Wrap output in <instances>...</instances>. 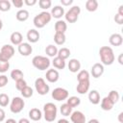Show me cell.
I'll list each match as a JSON object with an SVG mask.
<instances>
[{"instance_id": "277c9868", "label": "cell", "mask_w": 123, "mask_h": 123, "mask_svg": "<svg viewBox=\"0 0 123 123\" xmlns=\"http://www.w3.org/2000/svg\"><path fill=\"white\" fill-rule=\"evenodd\" d=\"M32 63L33 65L38 69V70H46L49 68L50 64H51V62L50 60L47 58V57H44V56H35L32 60Z\"/></svg>"}, {"instance_id": "7402d4cb", "label": "cell", "mask_w": 123, "mask_h": 123, "mask_svg": "<svg viewBox=\"0 0 123 123\" xmlns=\"http://www.w3.org/2000/svg\"><path fill=\"white\" fill-rule=\"evenodd\" d=\"M113 106H114V104L110 100V98L108 96L104 97L101 100V109L104 111H111L113 108Z\"/></svg>"}, {"instance_id": "ffe728a7", "label": "cell", "mask_w": 123, "mask_h": 123, "mask_svg": "<svg viewBox=\"0 0 123 123\" xmlns=\"http://www.w3.org/2000/svg\"><path fill=\"white\" fill-rule=\"evenodd\" d=\"M10 39H11V42H12L13 45H17V46H18L20 43H22L23 37H22L21 33H19V32H13V33L11 35Z\"/></svg>"}, {"instance_id": "74e56055", "label": "cell", "mask_w": 123, "mask_h": 123, "mask_svg": "<svg viewBox=\"0 0 123 123\" xmlns=\"http://www.w3.org/2000/svg\"><path fill=\"white\" fill-rule=\"evenodd\" d=\"M51 5H52L51 0H39V1H38V6H39V8L42 9V10H47V9H49V8L51 7Z\"/></svg>"}, {"instance_id": "f546056e", "label": "cell", "mask_w": 123, "mask_h": 123, "mask_svg": "<svg viewBox=\"0 0 123 123\" xmlns=\"http://www.w3.org/2000/svg\"><path fill=\"white\" fill-rule=\"evenodd\" d=\"M66 104L68 106H70L72 109L75 108V107H78L80 104H81V99L77 96H71L69 98H67V102Z\"/></svg>"}, {"instance_id": "cb8c5ba5", "label": "cell", "mask_w": 123, "mask_h": 123, "mask_svg": "<svg viewBox=\"0 0 123 123\" xmlns=\"http://www.w3.org/2000/svg\"><path fill=\"white\" fill-rule=\"evenodd\" d=\"M15 17H16V19H17L18 21L24 22V21H26V20L29 18V12H28L27 10H24V9L19 10V11L16 12Z\"/></svg>"}, {"instance_id": "ab89813d", "label": "cell", "mask_w": 123, "mask_h": 123, "mask_svg": "<svg viewBox=\"0 0 123 123\" xmlns=\"http://www.w3.org/2000/svg\"><path fill=\"white\" fill-rule=\"evenodd\" d=\"M10 68V62H2L0 61V73H5Z\"/></svg>"}, {"instance_id": "8fae6325", "label": "cell", "mask_w": 123, "mask_h": 123, "mask_svg": "<svg viewBox=\"0 0 123 123\" xmlns=\"http://www.w3.org/2000/svg\"><path fill=\"white\" fill-rule=\"evenodd\" d=\"M70 119L72 123H86V116L80 111H75L70 114Z\"/></svg>"}, {"instance_id": "ee69618b", "label": "cell", "mask_w": 123, "mask_h": 123, "mask_svg": "<svg viewBox=\"0 0 123 123\" xmlns=\"http://www.w3.org/2000/svg\"><path fill=\"white\" fill-rule=\"evenodd\" d=\"M24 4L27 6H34L37 4V0H24Z\"/></svg>"}, {"instance_id": "db71d44e", "label": "cell", "mask_w": 123, "mask_h": 123, "mask_svg": "<svg viewBox=\"0 0 123 123\" xmlns=\"http://www.w3.org/2000/svg\"><path fill=\"white\" fill-rule=\"evenodd\" d=\"M2 28H3V22H2V20L0 19V31L2 30Z\"/></svg>"}, {"instance_id": "7a4b0ae2", "label": "cell", "mask_w": 123, "mask_h": 123, "mask_svg": "<svg viewBox=\"0 0 123 123\" xmlns=\"http://www.w3.org/2000/svg\"><path fill=\"white\" fill-rule=\"evenodd\" d=\"M51 18H52V16L50 14V12H39L38 14H37L34 17L33 22H34V25L37 28L40 29V28H43L45 25H47L51 21Z\"/></svg>"}, {"instance_id": "ba28073f", "label": "cell", "mask_w": 123, "mask_h": 123, "mask_svg": "<svg viewBox=\"0 0 123 123\" xmlns=\"http://www.w3.org/2000/svg\"><path fill=\"white\" fill-rule=\"evenodd\" d=\"M25 106V102L21 97H13L11 105H10V110L13 113H19Z\"/></svg>"}, {"instance_id": "52a82bcc", "label": "cell", "mask_w": 123, "mask_h": 123, "mask_svg": "<svg viewBox=\"0 0 123 123\" xmlns=\"http://www.w3.org/2000/svg\"><path fill=\"white\" fill-rule=\"evenodd\" d=\"M35 87L39 95H46L50 90L49 86L46 84L43 78H37L35 81Z\"/></svg>"}, {"instance_id": "1f68e13d", "label": "cell", "mask_w": 123, "mask_h": 123, "mask_svg": "<svg viewBox=\"0 0 123 123\" xmlns=\"http://www.w3.org/2000/svg\"><path fill=\"white\" fill-rule=\"evenodd\" d=\"M11 77H12V79L13 80V81H18V80H20V79H23V77H24V74H23V72L21 71V70H19V69H13L12 72H11Z\"/></svg>"}, {"instance_id": "f907efd6", "label": "cell", "mask_w": 123, "mask_h": 123, "mask_svg": "<svg viewBox=\"0 0 123 123\" xmlns=\"http://www.w3.org/2000/svg\"><path fill=\"white\" fill-rule=\"evenodd\" d=\"M5 123H17L14 119H12V118H9V119H7L6 120V122Z\"/></svg>"}, {"instance_id": "4fadbf2b", "label": "cell", "mask_w": 123, "mask_h": 123, "mask_svg": "<svg viewBox=\"0 0 123 123\" xmlns=\"http://www.w3.org/2000/svg\"><path fill=\"white\" fill-rule=\"evenodd\" d=\"M45 77L49 83H56L60 78V74L56 69L53 68V69H48L46 71Z\"/></svg>"}, {"instance_id": "f1b7e54d", "label": "cell", "mask_w": 123, "mask_h": 123, "mask_svg": "<svg viewBox=\"0 0 123 123\" xmlns=\"http://www.w3.org/2000/svg\"><path fill=\"white\" fill-rule=\"evenodd\" d=\"M69 56H70V50L68 48L62 47V48H61V49L58 50L57 57H59V58H61V59H62V60L65 61L67 58H69Z\"/></svg>"}, {"instance_id": "9a60e30c", "label": "cell", "mask_w": 123, "mask_h": 123, "mask_svg": "<svg viewBox=\"0 0 123 123\" xmlns=\"http://www.w3.org/2000/svg\"><path fill=\"white\" fill-rule=\"evenodd\" d=\"M50 14L52 17L60 20V18H62V16L64 15V9L62 6H55L54 8H52Z\"/></svg>"}, {"instance_id": "4dcf8cb0", "label": "cell", "mask_w": 123, "mask_h": 123, "mask_svg": "<svg viewBox=\"0 0 123 123\" xmlns=\"http://www.w3.org/2000/svg\"><path fill=\"white\" fill-rule=\"evenodd\" d=\"M60 111H61L62 115H63V116H69L72 113V108L70 106H68L66 103L65 104H62L61 106Z\"/></svg>"}, {"instance_id": "484cf974", "label": "cell", "mask_w": 123, "mask_h": 123, "mask_svg": "<svg viewBox=\"0 0 123 123\" xmlns=\"http://www.w3.org/2000/svg\"><path fill=\"white\" fill-rule=\"evenodd\" d=\"M45 53L48 57L55 58V57H57V54H58V48H57V46H55L53 44H49L45 48Z\"/></svg>"}, {"instance_id": "30bf717a", "label": "cell", "mask_w": 123, "mask_h": 123, "mask_svg": "<svg viewBox=\"0 0 123 123\" xmlns=\"http://www.w3.org/2000/svg\"><path fill=\"white\" fill-rule=\"evenodd\" d=\"M17 50H18V52H19V54H20L21 56L27 57V56H29V55L32 54V52H33V47H32L31 44L28 43V42H22V43H20V44L18 45Z\"/></svg>"}, {"instance_id": "d6986e66", "label": "cell", "mask_w": 123, "mask_h": 123, "mask_svg": "<svg viewBox=\"0 0 123 123\" xmlns=\"http://www.w3.org/2000/svg\"><path fill=\"white\" fill-rule=\"evenodd\" d=\"M29 117L30 119H32L33 121H38L41 119L42 117V113L40 111V110L37 109V108H33L30 110L29 111Z\"/></svg>"}, {"instance_id": "7dc6e473", "label": "cell", "mask_w": 123, "mask_h": 123, "mask_svg": "<svg viewBox=\"0 0 123 123\" xmlns=\"http://www.w3.org/2000/svg\"><path fill=\"white\" fill-rule=\"evenodd\" d=\"M17 123H30V120L27 118H21Z\"/></svg>"}, {"instance_id": "44dd1931", "label": "cell", "mask_w": 123, "mask_h": 123, "mask_svg": "<svg viewBox=\"0 0 123 123\" xmlns=\"http://www.w3.org/2000/svg\"><path fill=\"white\" fill-rule=\"evenodd\" d=\"M88 100L91 104L93 105H97L100 103V94L97 90L93 89L88 93Z\"/></svg>"}, {"instance_id": "816d5d0a", "label": "cell", "mask_w": 123, "mask_h": 123, "mask_svg": "<svg viewBox=\"0 0 123 123\" xmlns=\"http://www.w3.org/2000/svg\"><path fill=\"white\" fill-rule=\"evenodd\" d=\"M87 123H100V122H99L98 119H96V118H92V119H90Z\"/></svg>"}, {"instance_id": "e0dca14e", "label": "cell", "mask_w": 123, "mask_h": 123, "mask_svg": "<svg viewBox=\"0 0 123 123\" xmlns=\"http://www.w3.org/2000/svg\"><path fill=\"white\" fill-rule=\"evenodd\" d=\"M89 89V80L84 81V82H78V85L76 86V90L80 94H85Z\"/></svg>"}, {"instance_id": "60d3db41", "label": "cell", "mask_w": 123, "mask_h": 123, "mask_svg": "<svg viewBox=\"0 0 123 123\" xmlns=\"http://www.w3.org/2000/svg\"><path fill=\"white\" fill-rule=\"evenodd\" d=\"M8 84V77L6 75H0V87H4Z\"/></svg>"}, {"instance_id": "2e32d148", "label": "cell", "mask_w": 123, "mask_h": 123, "mask_svg": "<svg viewBox=\"0 0 123 123\" xmlns=\"http://www.w3.org/2000/svg\"><path fill=\"white\" fill-rule=\"evenodd\" d=\"M109 41L112 46H120L123 42V38H122V36L120 34L114 33L110 37Z\"/></svg>"}, {"instance_id": "7bdbcfd3", "label": "cell", "mask_w": 123, "mask_h": 123, "mask_svg": "<svg viewBox=\"0 0 123 123\" xmlns=\"http://www.w3.org/2000/svg\"><path fill=\"white\" fill-rule=\"evenodd\" d=\"M12 5H13L15 8H22V6H23V4H24V2H23L22 0H12Z\"/></svg>"}, {"instance_id": "b9f144b4", "label": "cell", "mask_w": 123, "mask_h": 123, "mask_svg": "<svg viewBox=\"0 0 123 123\" xmlns=\"http://www.w3.org/2000/svg\"><path fill=\"white\" fill-rule=\"evenodd\" d=\"M114 21H115L117 24L121 25V24L123 23V15H121V14H119V13H116V14L114 15Z\"/></svg>"}, {"instance_id": "c3c4849f", "label": "cell", "mask_w": 123, "mask_h": 123, "mask_svg": "<svg viewBox=\"0 0 123 123\" xmlns=\"http://www.w3.org/2000/svg\"><path fill=\"white\" fill-rule=\"evenodd\" d=\"M117 13L123 15V5H120V6H119V8H118V12H117Z\"/></svg>"}, {"instance_id": "83f0119b", "label": "cell", "mask_w": 123, "mask_h": 123, "mask_svg": "<svg viewBox=\"0 0 123 123\" xmlns=\"http://www.w3.org/2000/svg\"><path fill=\"white\" fill-rule=\"evenodd\" d=\"M86 9L88 12H95L98 9V2L96 0H87L86 2Z\"/></svg>"}, {"instance_id": "f5cc1de1", "label": "cell", "mask_w": 123, "mask_h": 123, "mask_svg": "<svg viewBox=\"0 0 123 123\" xmlns=\"http://www.w3.org/2000/svg\"><path fill=\"white\" fill-rule=\"evenodd\" d=\"M122 56H123V54H120V55H119V58H118V62H119L120 64H123V62H122Z\"/></svg>"}, {"instance_id": "8992f818", "label": "cell", "mask_w": 123, "mask_h": 123, "mask_svg": "<svg viewBox=\"0 0 123 123\" xmlns=\"http://www.w3.org/2000/svg\"><path fill=\"white\" fill-rule=\"evenodd\" d=\"M81 12V9L79 6H73L71 7L64 14V17H65V20L69 23H74L78 20V17H79V14Z\"/></svg>"}, {"instance_id": "836d02e7", "label": "cell", "mask_w": 123, "mask_h": 123, "mask_svg": "<svg viewBox=\"0 0 123 123\" xmlns=\"http://www.w3.org/2000/svg\"><path fill=\"white\" fill-rule=\"evenodd\" d=\"M11 2L9 0H0V11L8 12L11 10Z\"/></svg>"}, {"instance_id": "3957f363", "label": "cell", "mask_w": 123, "mask_h": 123, "mask_svg": "<svg viewBox=\"0 0 123 123\" xmlns=\"http://www.w3.org/2000/svg\"><path fill=\"white\" fill-rule=\"evenodd\" d=\"M44 119L47 122H53L57 117V107L55 104L49 102L43 106Z\"/></svg>"}, {"instance_id": "9c48e42d", "label": "cell", "mask_w": 123, "mask_h": 123, "mask_svg": "<svg viewBox=\"0 0 123 123\" xmlns=\"http://www.w3.org/2000/svg\"><path fill=\"white\" fill-rule=\"evenodd\" d=\"M68 91L63 87H56L52 91V98L56 101H63L68 98Z\"/></svg>"}, {"instance_id": "f6af8a7d", "label": "cell", "mask_w": 123, "mask_h": 123, "mask_svg": "<svg viewBox=\"0 0 123 123\" xmlns=\"http://www.w3.org/2000/svg\"><path fill=\"white\" fill-rule=\"evenodd\" d=\"M73 3V0H61V4L62 6H69Z\"/></svg>"}, {"instance_id": "4316f807", "label": "cell", "mask_w": 123, "mask_h": 123, "mask_svg": "<svg viewBox=\"0 0 123 123\" xmlns=\"http://www.w3.org/2000/svg\"><path fill=\"white\" fill-rule=\"evenodd\" d=\"M66 40V37H65V35L62 34V33H55L54 35V41L57 45H62L64 44Z\"/></svg>"}, {"instance_id": "e575fe53", "label": "cell", "mask_w": 123, "mask_h": 123, "mask_svg": "<svg viewBox=\"0 0 123 123\" xmlns=\"http://www.w3.org/2000/svg\"><path fill=\"white\" fill-rule=\"evenodd\" d=\"M21 95L24 97V98H30V97H32L33 96V88L32 87H30V86H25L21 91Z\"/></svg>"}, {"instance_id": "d4e9b609", "label": "cell", "mask_w": 123, "mask_h": 123, "mask_svg": "<svg viewBox=\"0 0 123 123\" xmlns=\"http://www.w3.org/2000/svg\"><path fill=\"white\" fill-rule=\"evenodd\" d=\"M52 64L57 69H63L65 67V61L59 57H55L52 61Z\"/></svg>"}, {"instance_id": "5b68a950", "label": "cell", "mask_w": 123, "mask_h": 123, "mask_svg": "<svg viewBox=\"0 0 123 123\" xmlns=\"http://www.w3.org/2000/svg\"><path fill=\"white\" fill-rule=\"evenodd\" d=\"M14 55V48L10 44H5L1 47L0 50V61L2 62H9L12 56Z\"/></svg>"}, {"instance_id": "bcb514c9", "label": "cell", "mask_w": 123, "mask_h": 123, "mask_svg": "<svg viewBox=\"0 0 123 123\" xmlns=\"http://www.w3.org/2000/svg\"><path fill=\"white\" fill-rule=\"evenodd\" d=\"M5 116H6V114H5V111H4V110L0 108V122L4 121V119H5Z\"/></svg>"}, {"instance_id": "603a6c76", "label": "cell", "mask_w": 123, "mask_h": 123, "mask_svg": "<svg viewBox=\"0 0 123 123\" xmlns=\"http://www.w3.org/2000/svg\"><path fill=\"white\" fill-rule=\"evenodd\" d=\"M67 29V25H66V22L63 21V20H58L56 23H55V32L56 33H62L64 34L65 31Z\"/></svg>"}, {"instance_id": "681fc988", "label": "cell", "mask_w": 123, "mask_h": 123, "mask_svg": "<svg viewBox=\"0 0 123 123\" xmlns=\"http://www.w3.org/2000/svg\"><path fill=\"white\" fill-rule=\"evenodd\" d=\"M57 123H69V121H68L67 119H65V118H62V119L58 120Z\"/></svg>"}, {"instance_id": "7c38bea8", "label": "cell", "mask_w": 123, "mask_h": 123, "mask_svg": "<svg viewBox=\"0 0 123 123\" xmlns=\"http://www.w3.org/2000/svg\"><path fill=\"white\" fill-rule=\"evenodd\" d=\"M90 73L92 75L93 78H99L103 75L104 73V65L102 63H94L91 67V70H90Z\"/></svg>"}, {"instance_id": "d590c367", "label": "cell", "mask_w": 123, "mask_h": 123, "mask_svg": "<svg viewBox=\"0 0 123 123\" xmlns=\"http://www.w3.org/2000/svg\"><path fill=\"white\" fill-rule=\"evenodd\" d=\"M108 97L110 98V100L113 104H115L119 100V93H118L117 90H111L110 93H109V95H108Z\"/></svg>"}, {"instance_id": "ac0fdd59", "label": "cell", "mask_w": 123, "mask_h": 123, "mask_svg": "<svg viewBox=\"0 0 123 123\" xmlns=\"http://www.w3.org/2000/svg\"><path fill=\"white\" fill-rule=\"evenodd\" d=\"M67 66H68L69 71H71L72 73H76V72H78L80 70L81 63L77 59H71V60H69Z\"/></svg>"}, {"instance_id": "6da1fadb", "label": "cell", "mask_w": 123, "mask_h": 123, "mask_svg": "<svg viewBox=\"0 0 123 123\" xmlns=\"http://www.w3.org/2000/svg\"><path fill=\"white\" fill-rule=\"evenodd\" d=\"M99 56L102 62V64L104 65H111L114 62V54L111 47L109 46H102L99 49Z\"/></svg>"}, {"instance_id": "f35d334b", "label": "cell", "mask_w": 123, "mask_h": 123, "mask_svg": "<svg viewBox=\"0 0 123 123\" xmlns=\"http://www.w3.org/2000/svg\"><path fill=\"white\" fill-rule=\"evenodd\" d=\"M25 86H27V83H26V81L24 79H20V80L15 82V87H16L17 90L21 91Z\"/></svg>"}, {"instance_id": "d6a6232c", "label": "cell", "mask_w": 123, "mask_h": 123, "mask_svg": "<svg viewBox=\"0 0 123 123\" xmlns=\"http://www.w3.org/2000/svg\"><path fill=\"white\" fill-rule=\"evenodd\" d=\"M77 80L78 82H84V81H88L89 80V73L86 70H81L79 71L77 75Z\"/></svg>"}, {"instance_id": "5bb4252c", "label": "cell", "mask_w": 123, "mask_h": 123, "mask_svg": "<svg viewBox=\"0 0 123 123\" xmlns=\"http://www.w3.org/2000/svg\"><path fill=\"white\" fill-rule=\"evenodd\" d=\"M39 37H40V35H39L38 31H37L36 29H30L27 32V39L31 43L37 42L39 40Z\"/></svg>"}, {"instance_id": "11a10c76", "label": "cell", "mask_w": 123, "mask_h": 123, "mask_svg": "<svg viewBox=\"0 0 123 123\" xmlns=\"http://www.w3.org/2000/svg\"><path fill=\"white\" fill-rule=\"evenodd\" d=\"M122 115H123V112H120V113H119V121H120V122H122V120H121V116H122Z\"/></svg>"}, {"instance_id": "8d00e7d4", "label": "cell", "mask_w": 123, "mask_h": 123, "mask_svg": "<svg viewBox=\"0 0 123 123\" xmlns=\"http://www.w3.org/2000/svg\"><path fill=\"white\" fill-rule=\"evenodd\" d=\"M9 103H10L9 96L6 93H1L0 94V106L1 107H7Z\"/></svg>"}]
</instances>
